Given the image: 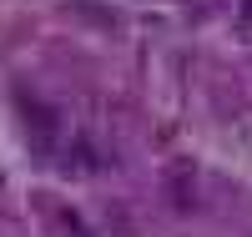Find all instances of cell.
Returning <instances> with one entry per match:
<instances>
[{
    "label": "cell",
    "instance_id": "obj_1",
    "mask_svg": "<svg viewBox=\"0 0 252 237\" xmlns=\"http://www.w3.org/2000/svg\"><path fill=\"white\" fill-rule=\"evenodd\" d=\"M247 15H252V0H247Z\"/></svg>",
    "mask_w": 252,
    "mask_h": 237
}]
</instances>
